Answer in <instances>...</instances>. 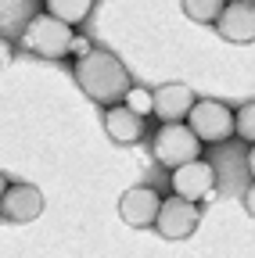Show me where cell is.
I'll use <instances>...</instances> for the list:
<instances>
[{
	"instance_id": "cell-1",
	"label": "cell",
	"mask_w": 255,
	"mask_h": 258,
	"mask_svg": "<svg viewBox=\"0 0 255 258\" xmlns=\"http://www.w3.org/2000/svg\"><path fill=\"white\" fill-rule=\"evenodd\" d=\"M72 79H76V86L90 97V101L101 104V108L122 104V97L130 93V86H133L130 69L122 64V57L105 50V47H93V54L79 57L72 64Z\"/></svg>"
},
{
	"instance_id": "cell-2",
	"label": "cell",
	"mask_w": 255,
	"mask_h": 258,
	"mask_svg": "<svg viewBox=\"0 0 255 258\" xmlns=\"http://www.w3.org/2000/svg\"><path fill=\"white\" fill-rule=\"evenodd\" d=\"M72 40H76V29L61 25L58 18L50 15H33L22 29V47L33 54V57H43V61H61L72 54Z\"/></svg>"
},
{
	"instance_id": "cell-3",
	"label": "cell",
	"mask_w": 255,
	"mask_h": 258,
	"mask_svg": "<svg viewBox=\"0 0 255 258\" xmlns=\"http://www.w3.org/2000/svg\"><path fill=\"white\" fill-rule=\"evenodd\" d=\"M147 147H151V158L158 161V165H166L169 172L173 169H183V165H190V161L201 158V144L187 129V122L158 125L155 133H151V140H147Z\"/></svg>"
},
{
	"instance_id": "cell-4",
	"label": "cell",
	"mask_w": 255,
	"mask_h": 258,
	"mask_svg": "<svg viewBox=\"0 0 255 258\" xmlns=\"http://www.w3.org/2000/svg\"><path fill=\"white\" fill-rule=\"evenodd\" d=\"M187 129L198 137V144H223L227 137H234V108L227 101L205 97V101H198L190 108Z\"/></svg>"
},
{
	"instance_id": "cell-5",
	"label": "cell",
	"mask_w": 255,
	"mask_h": 258,
	"mask_svg": "<svg viewBox=\"0 0 255 258\" xmlns=\"http://www.w3.org/2000/svg\"><path fill=\"white\" fill-rule=\"evenodd\" d=\"M198 222H201V208L198 205H190L183 198H166L162 212H158V219H155V230H158L162 240H187L198 230Z\"/></svg>"
},
{
	"instance_id": "cell-6",
	"label": "cell",
	"mask_w": 255,
	"mask_h": 258,
	"mask_svg": "<svg viewBox=\"0 0 255 258\" xmlns=\"http://www.w3.org/2000/svg\"><path fill=\"white\" fill-rule=\"evenodd\" d=\"M169 186H173V198H183L190 205H198V201H205L216 190V169L205 158H198V161H190V165H183V169H173L169 172Z\"/></svg>"
},
{
	"instance_id": "cell-7",
	"label": "cell",
	"mask_w": 255,
	"mask_h": 258,
	"mask_svg": "<svg viewBox=\"0 0 255 258\" xmlns=\"http://www.w3.org/2000/svg\"><path fill=\"white\" fill-rule=\"evenodd\" d=\"M162 194H158L155 186H130L119 198V215L126 226H133V230H147V226H155L158 212H162Z\"/></svg>"
},
{
	"instance_id": "cell-8",
	"label": "cell",
	"mask_w": 255,
	"mask_h": 258,
	"mask_svg": "<svg viewBox=\"0 0 255 258\" xmlns=\"http://www.w3.org/2000/svg\"><path fill=\"white\" fill-rule=\"evenodd\" d=\"M198 104L194 90L187 83H166L155 90V118L158 125H176V122H187L190 108Z\"/></svg>"
},
{
	"instance_id": "cell-9",
	"label": "cell",
	"mask_w": 255,
	"mask_h": 258,
	"mask_svg": "<svg viewBox=\"0 0 255 258\" xmlns=\"http://www.w3.org/2000/svg\"><path fill=\"white\" fill-rule=\"evenodd\" d=\"M0 215L8 222H36L43 215V190L33 183H11L0 201Z\"/></svg>"
},
{
	"instance_id": "cell-10",
	"label": "cell",
	"mask_w": 255,
	"mask_h": 258,
	"mask_svg": "<svg viewBox=\"0 0 255 258\" xmlns=\"http://www.w3.org/2000/svg\"><path fill=\"white\" fill-rule=\"evenodd\" d=\"M216 32L227 43H255V0H230L216 22Z\"/></svg>"
},
{
	"instance_id": "cell-11",
	"label": "cell",
	"mask_w": 255,
	"mask_h": 258,
	"mask_svg": "<svg viewBox=\"0 0 255 258\" xmlns=\"http://www.w3.org/2000/svg\"><path fill=\"white\" fill-rule=\"evenodd\" d=\"M105 133H108V140L112 144H119V147H133V144H140V137H144V118H137L130 108H122V104H115V108H105Z\"/></svg>"
},
{
	"instance_id": "cell-12",
	"label": "cell",
	"mask_w": 255,
	"mask_h": 258,
	"mask_svg": "<svg viewBox=\"0 0 255 258\" xmlns=\"http://www.w3.org/2000/svg\"><path fill=\"white\" fill-rule=\"evenodd\" d=\"M43 15H50V18H58L61 25L76 29V25H83V22L93 15V0H47V4H43Z\"/></svg>"
},
{
	"instance_id": "cell-13",
	"label": "cell",
	"mask_w": 255,
	"mask_h": 258,
	"mask_svg": "<svg viewBox=\"0 0 255 258\" xmlns=\"http://www.w3.org/2000/svg\"><path fill=\"white\" fill-rule=\"evenodd\" d=\"M223 0H183V15L190 22H201V25H216L223 15Z\"/></svg>"
},
{
	"instance_id": "cell-14",
	"label": "cell",
	"mask_w": 255,
	"mask_h": 258,
	"mask_svg": "<svg viewBox=\"0 0 255 258\" xmlns=\"http://www.w3.org/2000/svg\"><path fill=\"white\" fill-rule=\"evenodd\" d=\"M122 108H130L137 118L155 115V90H147V86H130V93L122 97Z\"/></svg>"
},
{
	"instance_id": "cell-15",
	"label": "cell",
	"mask_w": 255,
	"mask_h": 258,
	"mask_svg": "<svg viewBox=\"0 0 255 258\" xmlns=\"http://www.w3.org/2000/svg\"><path fill=\"white\" fill-rule=\"evenodd\" d=\"M234 133L255 147V101H244V104L234 111Z\"/></svg>"
},
{
	"instance_id": "cell-16",
	"label": "cell",
	"mask_w": 255,
	"mask_h": 258,
	"mask_svg": "<svg viewBox=\"0 0 255 258\" xmlns=\"http://www.w3.org/2000/svg\"><path fill=\"white\" fill-rule=\"evenodd\" d=\"M86 54H93V40H86L83 32H76V40H72V54H69V57H76V61H79V57H86Z\"/></svg>"
},
{
	"instance_id": "cell-17",
	"label": "cell",
	"mask_w": 255,
	"mask_h": 258,
	"mask_svg": "<svg viewBox=\"0 0 255 258\" xmlns=\"http://www.w3.org/2000/svg\"><path fill=\"white\" fill-rule=\"evenodd\" d=\"M11 61H15V43L8 36H0V69H8Z\"/></svg>"
},
{
	"instance_id": "cell-18",
	"label": "cell",
	"mask_w": 255,
	"mask_h": 258,
	"mask_svg": "<svg viewBox=\"0 0 255 258\" xmlns=\"http://www.w3.org/2000/svg\"><path fill=\"white\" fill-rule=\"evenodd\" d=\"M241 205H244V212H248V215L255 219V183H251V186L244 190V198H241Z\"/></svg>"
},
{
	"instance_id": "cell-19",
	"label": "cell",
	"mask_w": 255,
	"mask_h": 258,
	"mask_svg": "<svg viewBox=\"0 0 255 258\" xmlns=\"http://www.w3.org/2000/svg\"><path fill=\"white\" fill-rule=\"evenodd\" d=\"M248 172H251V183H255V147L248 151Z\"/></svg>"
},
{
	"instance_id": "cell-20",
	"label": "cell",
	"mask_w": 255,
	"mask_h": 258,
	"mask_svg": "<svg viewBox=\"0 0 255 258\" xmlns=\"http://www.w3.org/2000/svg\"><path fill=\"white\" fill-rule=\"evenodd\" d=\"M8 186H11V183H8V176L0 172V201H4V194H8Z\"/></svg>"
}]
</instances>
